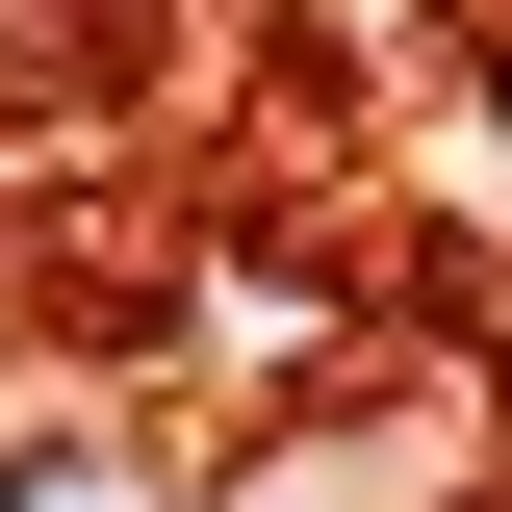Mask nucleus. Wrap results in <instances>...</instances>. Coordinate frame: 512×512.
I'll return each mask as SVG.
<instances>
[{
  "mask_svg": "<svg viewBox=\"0 0 512 512\" xmlns=\"http://www.w3.org/2000/svg\"><path fill=\"white\" fill-rule=\"evenodd\" d=\"M487 128H512V52H487Z\"/></svg>",
  "mask_w": 512,
  "mask_h": 512,
  "instance_id": "2",
  "label": "nucleus"
},
{
  "mask_svg": "<svg viewBox=\"0 0 512 512\" xmlns=\"http://www.w3.org/2000/svg\"><path fill=\"white\" fill-rule=\"evenodd\" d=\"M0 512H180V487L103 461V436H0Z\"/></svg>",
  "mask_w": 512,
  "mask_h": 512,
  "instance_id": "1",
  "label": "nucleus"
}]
</instances>
